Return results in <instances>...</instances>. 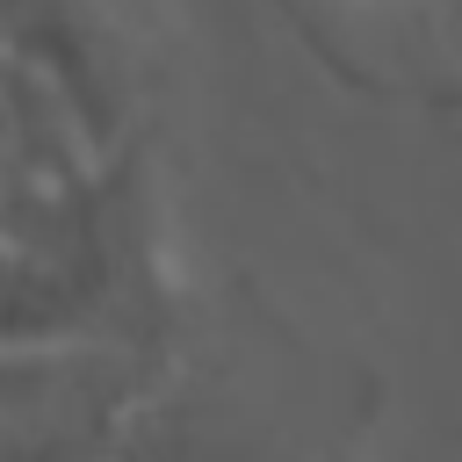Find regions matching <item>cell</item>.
<instances>
[{
    "label": "cell",
    "mask_w": 462,
    "mask_h": 462,
    "mask_svg": "<svg viewBox=\"0 0 462 462\" xmlns=\"http://www.w3.org/2000/svg\"><path fill=\"white\" fill-rule=\"evenodd\" d=\"M173 303L123 0H0V346H144Z\"/></svg>",
    "instance_id": "cell-1"
},
{
    "label": "cell",
    "mask_w": 462,
    "mask_h": 462,
    "mask_svg": "<svg viewBox=\"0 0 462 462\" xmlns=\"http://www.w3.org/2000/svg\"><path fill=\"white\" fill-rule=\"evenodd\" d=\"M375 375L274 303H173L108 462H368Z\"/></svg>",
    "instance_id": "cell-2"
},
{
    "label": "cell",
    "mask_w": 462,
    "mask_h": 462,
    "mask_svg": "<svg viewBox=\"0 0 462 462\" xmlns=\"http://www.w3.org/2000/svg\"><path fill=\"white\" fill-rule=\"evenodd\" d=\"M159 339L0 346V462H108Z\"/></svg>",
    "instance_id": "cell-3"
},
{
    "label": "cell",
    "mask_w": 462,
    "mask_h": 462,
    "mask_svg": "<svg viewBox=\"0 0 462 462\" xmlns=\"http://www.w3.org/2000/svg\"><path fill=\"white\" fill-rule=\"evenodd\" d=\"M296 14L332 43L339 72L440 101L455 94V0H296Z\"/></svg>",
    "instance_id": "cell-4"
}]
</instances>
